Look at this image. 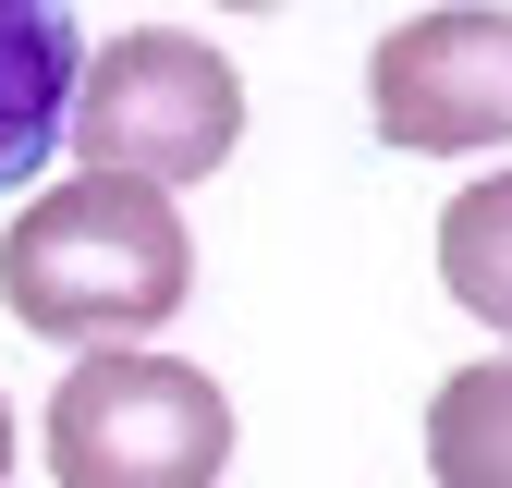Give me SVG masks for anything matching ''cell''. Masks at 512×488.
<instances>
[{"mask_svg":"<svg viewBox=\"0 0 512 488\" xmlns=\"http://www.w3.org/2000/svg\"><path fill=\"white\" fill-rule=\"evenodd\" d=\"M439 281H452L464 318L512 330V159H500V171H476L464 196L439 208Z\"/></svg>","mask_w":512,"mask_h":488,"instance_id":"obj_7","label":"cell"},{"mask_svg":"<svg viewBox=\"0 0 512 488\" xmlns=\"http://www.w3.org/2000/svg\"><path fill=\"white\" fill-rule=\"evenodd\" d=\"M427 476L439 488H512V354H476L427 403Z\"/></svg>","mask_w":512,"mask_h":488,"instance_id":"obj_6","label":"cell"},{"mask_svg":"<svg viewBox=\"0 0 512 488\" xmlns=\"http://www.w3.org/2000/svg\"><path fill=\"white\" fill-rule=\"evenodd\" d=\"M183 293H196V244H183V208L159 183L74 171V183H49V196H25L13 232H0V305H13L37 342L135 354Z\"/></svg>","mask_w":512,"mask_h":488,"instance_id":"obj_1","label":"cell"},{"mask_svg":"<svg viewBox=\"0 0 512 488\" xmlns=\"http://www.w3.org/2000/svg\"><path fill=\"white\" fill-rule=\"evenodd\" d=\"M61 135H74L86 171L196 183V171H220L232 135H244V74H232L208 37H183V25H135V37H110L86 74H74Z\"/></svg>","mask_w":512,"mask_h":488,"instance_id":"obj_3","label":"cell"},{"mask_svg":"<svg viewBox=\"0 0 512 488\" xmlns=\"http://www.w3.org/2000/svg\"><path fill=\"white\" fill-rule=\"evenodd\" d=\"M0 488H13V403H0Z\"/></svg>","mask_w":512,"mask_h":488,"instance_id":"obj_8","label":"cell"},{"mask_svg":"<svg viewBox=\"0 0 512 488\" xmlns=\"http://www.w3.org/2000/svg\"><path fill=\"white\" fill-rule=\"evenodd\" d=\"M232 391L183 354H74L49 391V476L61 488H220Z\"/></svg>","mask_w":512,"mask_h":488,"instance_id":"obj_2","label":"cell"},{"mask_svg":"<svg viewBox=\"0 0 512 488\" xmlns=\"http://www.w3.org/2000/svg\"><path fill=\"white\" fill-rule=\"evenodd\" d=\"M74 0H0V183H37V159L61 147L74 110Z\"/></svg>","mask_w":512,"mask_h":488,"instance_id":"obj_5","label":"cell"},{"mask_svg":"<svg viewBox=\"0 0 512 488\" xmlns=\"http://www.w3.org/2000/svg\"><path fill=\"white\" fill-rule=\"evenodd\" d=\"M366 110L378 135L415 159H476L512 135V13L500 0H452V13H415L378 37L366 61Z\"/></svg>","mask_w":512,"mask_h":488,"instance_id":"obj_4","label":"cell"},{"mask_svg":"<svg viewBox=\"0 0 512 488\" xmlns=\"http://www.w3.org/2000/svg\"><path fill=\"white\" fill-rule=\"evenodd\" d=\"M232 13H269V0H232Z\"/></svg>","mask_w":512,"mask_h":488,"instance_id":"obj_9","label":"cell"}]
</instances>
